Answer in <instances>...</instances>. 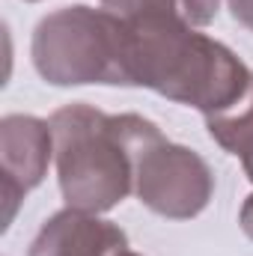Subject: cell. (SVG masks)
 I'll return each mask as SVG.
<instances>
[{
    "instance_id": "obj_1",
    "label": "cell",
    "mask_w": 253,
    "mask_h": 256,
    "mask_svg": "<svg viewBox=\"0 0 253 256\" xmlns=\"http://www.w3.org/2000/svg\"><path fill=\"white\" fill-rule=\"evenodd\" d=\"M122 24L128 86L152 90L202 116L224 114L248 92L253 72L224 42L196 27L176 18H134Z\"/></svg>"
},
{
    "instance_id": "obj_2",
    "label": "cell",
    "mask_w": 253,
    "mask_h": 256,
    "mask_svg": "<svg viewBox=\"0 0 253 256\" xmlns=\"http://www.w3.org/2000/svg\"><path fill=\"white\" fill-rule=\"evenodd\" d=\"M48 122L66 206L96 214L134 194L137 158L161 137V128L140 114H104L86 102L54 110Z\"/></svg>"
},
{
    "instance_id": "obj_3",
    "label": "cell",
    "mask_w": 253,
    "mask_h": 256,
    "mask_svg": "<svg viewBox=\"0 0 253 256\" xmlns=\"http://www.w3.org/2000/svg\"><path fill=\"white\" fill-rule=\"evenodd\" d=\"M30 57L54 86H128L126 24L108 9L72 3L48 12L33 30Z\"/></svg>"
},
{
    "instance_id": "obj_4",
    "label": "cell",
    "mask_w": 253,
    "mask_h": 256,
    "mask_svg": "<svg viewBox=\"0 0 253 256\" xmlns=\"http://www.w3.org/2000/svg\"><path fill=\"white\" fill-rule=\"evenodd\" d=\"M134 194L161 218L190 220L208 206L214 194V173L200 152L170 143L161 134L137 158Z\"/></svg>"
},
{
    "instance_id": "obj_5",
    "label": "cell",
    "mask_w": 253,
    "mask_h": 256,
    "mask_svg": "<svg viewBox=\"0 0 253 256\" xmlns=\"http://www.w3.org/2000/svg\"><path fill=\"white\" fill-rule=\"evenodd\" d=\"M54 158L51 122L30 114H9L0 120V191L6 202L3 230L12 224L18 202L42 185Z\"/></svg>"
},
{
    "instance_id": "obj_6",
    "label": "cell",
    "mask_w": 253,
    "mask_h": 256,
    "mask_svg": "<svg viewBox=\"0 0 253 256\" xmlns=\"http://www.w3.org/2000/svg\"><path fill=\"white\" fill-rule=\"evenodd\" d=\"M128 250V236L120 224L66 206L42 224L27 256H126Z\"/></svg>"
},
{
    "instance_id": "obj_7",
    "label": "cell",
    "mask_w": 253,
    "mask_h": 256,
    "mask_svg": "<svg viewBox=\"0 0 253 256\" xmlns=\"http://www.w3.org/2000/svg\"><path fill=\"white\" fill-rule=\"evenodd\" d=\"M202 120H206L212 140L224 152L242 158V167L253 182V78L248 92L232 108H226L224 114H214V116H202Z\"/></svg>"
},
{
    "instance_id": "obj_8",
    "label": "cell",
    "mask_w": 253,
    "mask_h": 256,
    "mask_svg": "<svg viewBox=\"0 0 253 256\" xmlns=\"http://www.w3.org/2000/svg\"><path fill=\"white\" fill-rule=\"evenodd\" d=\"M102 9L122 21L134 18H176L190 27H208L220 9V0H98Z\"/></svg>"
},
{
    "instance_id": "obj_9",
    "label": "cell",
    "mask_w": 253,
    "mask_h": 256,
    "mask_svg": "<svg viewBox=\"0 0 253 256\" xmlns=\"http://www.w3.org/2000/svg\"><path fill=\"white\" fill-rule=\"evenodd\" d=\"M226 3H230L232 18L253 33V0H226Z\"/></svg>"
},
{
    "instance_id": "obj_10",
    "label": "cell",
    "mask_w": 253,
    "mask_h": 256,
    "mask_svg": "<svg viewBox=\"0 0 253 256\" xmlns=\"http://www.w3.org/2000/svg\"><path fill=\"white\" fill-rule=\"evenodd\" d=\"M238 224H242L244 236L253 242V194L244 200V206H242V212H238Z\"/></svg>"
},
{
    "instance_id": "obj_11",
    "label": "cell",
    "mask_w": 253,
    "mask_h": 256,
    "mask_svg": "<svg viewBox=\"0 0 253 256\" xmlns=\"http://www.w3.org/2000/svg\"><path fill=\"white\" fill-rule=\"evenodd\" d=\"M126 256H140V254H134V250H128V254Z\"/></svg>"
},
{
    "instance_id": "obj_12",
    "label": "cell",
    "mask_w": 253,
    "mask_h": 256,
    "mask_svg": "<svg viewBox=\"0 0 253 256\" xmlns=\"http://www.w3.org/2000/svg\"><path fill=\"white\" fill-rule=\"evenodd\" d=\"M27 3H39V0H27Z\"/></svg>"
}]
</instances>
